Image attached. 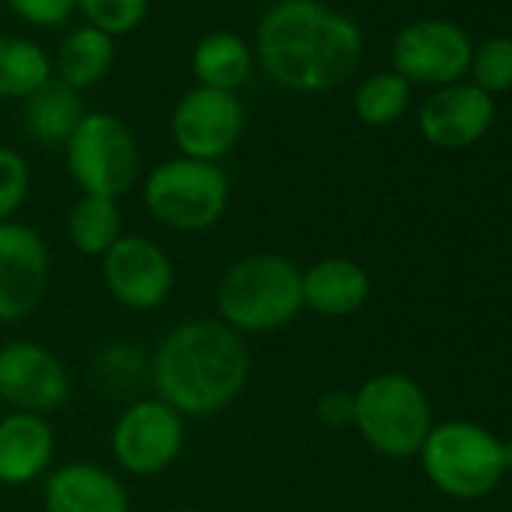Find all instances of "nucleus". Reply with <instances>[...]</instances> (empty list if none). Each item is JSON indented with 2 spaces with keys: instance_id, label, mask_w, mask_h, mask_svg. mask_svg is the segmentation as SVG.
<instances>
[{
  "instance_id": "nucleus-1",
  "label": "nucleus",
  "mask_w": 512,
  "mask_h": 512,
  "mask_svg": "<svg viewBox=\"0 0 512 512\" xmlns=\"http://www.w3.org/2000/svg\"><path fill=\"white\" fill-rule=\"evenodd\" d=\"M256 70L293 94L344 85L365 55L362 28L323 0H278L253 34Z\"/></svg>"
},
{
  "instance_id": "nucleus-2",
  "label": "nucleus",
  "mask_w": 512,
  "mask_h": 512,
  "mask_svg": "<svg viewBox=\"0 0 512 512\" xmlns=\"http://www.w3.org/2000/svg\"><path fill=\"white\" fill-rule=\"evenodd\" d=\"M253 356L235 329L217 317L172 326L151 353V386L184 419L223 413L247 389Z\"/></svg>"
},
{
  "instance_id": "nucleus-3",
  "label": "nucleus",
  "mask_w": 512,
  "mask_h": 512,
  "mask_svg": "<svg viewBox=\"0 0 512 512\" xmlns=\"http://www.w3.org/2000/svg\"><path fill=\"white\" fill-rule=\"evenodd\" d=\"M214 308L238 335L278 332L305 311L302 269L284 253H247L220 275Z\"/></svg>"
},
{
  "instance_id": "nucleus-4",
  "label": "nucleus",
  "mask_w": 512,
  "mask_h": 512,
  "mask_svg": "<svg viewBox=\"0 0 512 512\" xmlns=\"http://www.w3.org/2000/svg\"><path fill=\"white\" fill-rule=\"evenodd\" d=\"M353 428L383 458L419 455L434 428V413L425 389L407 374H374L356 392Z\"/></svg>"
},
{
  "instance_id": "nucleus-5",
  "label": "nucleus",
  "mask_w": 512,
  "mask_h": 512,
  "mask_svg": "<svg viewBox=\"0 0 512 512\" xmlns=\"http://www.w3.org/2000/svg\"><path fill=\"white\" fill-rule=\"evenodd\" d=\"M229 178L220 163L172 157L157 163L142 181L148 214L175 232H205L217 226L229 208Z\"/></svg>"
},
{
  "instance_id": "nucleus-6",
  "label": "nucleus",
  "mask_w": 512,
  "mask_h": 512,
  "mask_svg": "<svg viewBox=\"0 0 512 512\" xmlns=\"http://www.w3.org/2000/svg\"><path fill=\"white\" fill-rule=\"evenodd\" d=\"M419 458L428 482L455 500H479L506 476L500 440L488 428L467 419L434 425L419 449Z\"/></svg>"
},
{
  "instance_id": "nucleus-7",
  "label": "nucleus",
  "mask_w": 512,
  "mask_h": 512,
  "mask_svg": "<svg viewBox=\"0 0 512 512\" xmlns=\"http://www.w3.org/2000/svg\"><path fill=\"white\" fill-rule=\"evenodd\" d=\"M64 163L82 193L118 199L139 181V139L115 112H85L64 145Z\"/></svg>"
},
{
  "instance_id": "nucleus-8",
  "label": "nucleus",
  "mask_w": 512,
  "mask_h": 512,
  "mask_svg": "<svg viewBox=\"0 0 512 512\" xmlns=\"http://www.w3.org/2000/svg\"><path fill=\"white\" fill-rule=\"evenodd\" d=\"M187 425L178 410L166 401L136 398L115 419L109 434V449L115 464L130 476H160L184 452Z\"/></svg>"
},
{
  "instance_id": "nucleus-9",
  "label": "nucleus",
  "mask_w": 512,
  "mask_h": 512,
  "mask_svg": "<svg viewBox=\"0 0 512 512\" xmlns=\"http://www.w3.org/2000/svg\"><path fill=\"white\" fill-rule=\"evenodd\" d=\"M247 130V109L238 94L193 85L184 91L169 115V136L178 157L220 163L229 157Z\"/></svg>"
},
{
  "instance_id": "nucleus-10",
  "label": "nucleus",
  "mask_w": 512,
  "mask_h": 512,
  "mask_svg": "<svg viewBox=\"0 0 512 512\" xmlns=\"http://www.w3.org/2000/svg\"><path fill=\"white\" fill-rule=\"evenodd\" d=\"M52 287V250L19 220L0 223V323L16 326L37 314Z\"/></svg>"
},
{
  "instance_id": "nucleus-11",
  "label": "nucleus",
  "mask_w": 512,
  "mask_h": 512,
  "mask_svg": "<svg viewBox=\"0 0 512 512\" xmlns=\"http://www.w3.org/2000/svg\"><path fill=\"white\" fill-rule=\"evenodd\" d=\"M106 293L127 311H157L175 290V263L163 244L124 232L103 256Z\"/></svg>"
},
{
  "instance_id": "nucleus-12",
  "label": "nucleus",
  "mask_w": 512,
  "mask_h": 512,
  "mask_svg": "<svg viewBox=\"0 0 512 512\" xmlns=\"http://www.w3.org/2000/svg\"><path fill=\"white\" fill-rule=\"evenodd\" d=\"M473 61V43L467 34L443 19H422L401 28L392 43L395 73L410 85H455Z\"/></svg>"
},
{
  "instance_id": "nucleus-13",
  "label": "nucleus",
  "mask_w": 512,
  "mask_h": 512,
  "mask_svg": "<svg viewBox=\"0 0 512 512\" xmlns=\"http://www.w3.org/2000/svg\"><path fill=\"white\" fill-rule=\"evenodd\" d=\"M0 401L7 410L49 416L70 401V374L46 344L10 341L0 347Z\"/></svg>"
},
{
  "instance_id": "nucleus-14",
  "label": "nucleus",
  "mask_w": 512,
  "mask_h": 512,
  "mask_svg": "<svg viewBox=\"0 0 512 512\" xmlns=\"http://www.w3.org/2000/svg\"><path fill=\"white\" fill-rule=\"evenodd\" d=\"M494 124V100L476 85H446L437 88L422 112L419 130L428 145L458 151L479 142Z\"/></svg>"
},
{
  "instance_id": "nucleus-15",
  "label": "nucleus",
  "mask_w": 512,
  "mask_h": 512,
  "mask_svg": "<svg viewBox=\"0 0 512 512\" xmlns=\"http://www.w3.org/2000/svg\"><path fill=\"white\" fill-rule=\"evenodd\" d=\"M43 509L46 512H130V494L112 470L94 461H70L46 473Z\"/></svg>"
},
{
  "instance_id": "nucleus-16",
  "label": "nucleus",
  "mask_w": 512,
  "mask_h": 512,
  "mask_svg": "<svg viewBox=\"0 0 512 512\" xmlns=\"http://www.w3.org/2000/svg\"><path fill=\"white\" fill-rule=\"evenodd\" d=\"M55 428L49 416L7 410L0 419V485H28L43 479L55 461Z\"/></svg>"
},
{
  "instance_id": "nucleus-17",
  "label": "nucleus",
  "mask_w": 512,
  "mask_h": 512,
  "mask_svg": "<svg viewBox=\"0 0 512 512\" xmlns=\"http://www.w3.org/2000/svg\"><path fill=\"white\" fill-rule=\"evenodd\" d=\"M371 296L368 272L347 256H326L302 272V305L326 320H344L365 308Z\"/></svg>"
},
{
  "instance_id": "nucleus-18",
  "label": "nucleus",
  "mask_w": 512,
  "mask_h": 512,
  "mask_svg": "<svg viewBox=\"0 0 512 512\" xmlns=\"http://www.w3.org/2000/svg\"><path fill=\"white\" fill-rule=\"evenodd\" d=\"M256 70L253 43H247L235 31H211L205 34L190 55V73L196 85L238 94Z\"/></svg>"
},
{
  "instance_id": "nucleus-19",
  "label": "nucleus",
  "mask_w": 512,
  "mask_h": 512,
  "mask_svg": "<svg viewBox=\"0 0 512 512\" xmlns=\"http://www.w3.org/2000/svg\"><path fill=\"white\" fill-rule=\"evenodd\" d=\"M115 40L91 25H76L70 28L61 43L58 52L52 58L55 64V79L64 82L67 88L85 94L91 88H97L115 67Z\"/></svg>"
},
{
  "instance_id": "nucleus-20",
  "label": "nucleus",
  "mask_w": 512,
  "mask_h": 512,
  "mask_svg": "<svg viewBox=\"0 0 512 512\" xmlns=\"http://www.w3.org/2000/svg\"><path fill=\"white\" fill-rule=\"evenodd\" d=\"M85 118L82 94L52 79L28 100H22V124L28 136L46 148H64L79 121Z\"/></svg>"
},
{
  "instance_id": "nucleus-21",
  "label": "nucleus",
  "mask_w": 512,
  "mask_h": 512,
  "mask_svg": "<svg viewBox=\"0 0 512 512\" xmlns=\"http://www.w3.org/2000/svg\"><path fill=\"white\" fill-rule=\"evenodd\" d=\"M55 79L46 46L22 34H0V100H28Z\"/></svg>"
},
{
  "instance_id": "nucleus-22",
  "label": "nucleus",
  "mask_w": 512,
  "mask_h": 512,
  "mask_svg": "<svg viewBox=\"0 0 512 512\" xmlns=\"http://www.w3.org/2000/svg\"><path fill=\"white\" fill-rule=\"evenodd\" d=\"M124 235V214L118 199L82 193L67 214V238L82 256H103Z\"/></svg>"
},
{
  "instance_id": "nucleus-23",
  "label": "nucleus",
  "mask_w": 512,
  "mask_h": 512,
  "mask_svg": "<svg viewBox=\"0 0 512 512\" xmlns=\"http://www.w3.org/2000/svg\"><path fill=\"white\" fill-rule=\"evenodd\" d=\"M410 94V82H404L395 70L374 73L365 82H359L353 94V112L368 127H389L410 109Z\"/></svg>"
},
{
  "instance_id": "nucleus-24",
  "label": "nucleus",
  "mask_w": 512,
  "mask_h": 512,
  "mask_svg": "<svg viewBox=\"0 0 512 512\" xmlns=\"http://www.w3.org/2000/svg\"><path fill=\"white\" fill-rule=\"evenodd\" d=\"M97 377L115 395H130L151 383V356L136 341H109L97 353Z\"/></svg>"
},
{
  "instance_id": "nucleus-25",
  "label": "nucleus",
  "mask_w": 512,
  "mask_h": 512,
  "mask_svg": "<svg viewBox=\"0 0 512 512\" xmlns=\"http://www.w3.org/2000/svg\"><path fill=\"white\" fill-rule=\"evenodd\" d=\"M151 0H76V13L85 25L109 34L112 40L133 34L148 19Z\"/></svg>"
},
{
  "instance_id": "nucleus-26",
  "label": "nucleus",
  "mask_w": 512,
  "mask_h": 512,
  "mask_svg": "<svg viewBox=\"0 0 512 512\" xmlns=\"http://www.w3.org/2000/svg\"><path fill=\"white\" fill-rule=\"evenodd\" d=\"M473 85L485 94H503L512 88V37L485 40L470 61Z\"/></svg>"
},
{
  "instance_id": "nucleus-27",
  "label": "nucleus",
  "mask_w": 512,
  "mask_h": 512,
  "mask_svg": "<svg viewBox=\"0 0 512 512\" xmlns=\"http://www.w3.org/2000/svg\"><path fill=\"white\" fill-rule=\"evenodd\" d=\"M31 196V163L22 151L0 145V223L13 220Z\"/></svg>"
},
{
  "instance_id": "nucleus-28",
  "label": "nucleus",
  "mask_w": 512,
  "mask_h": 512,
  "mask_svg": "<svg viewBox=\"0 0 512 512\" xmlns=\"http://www.w3.org/2000/svg\"><path fill=\"white\" fill-rule=\"evenodd\" d=\"M4 7L37 31H58L76 16V0H4Z\"/></svg>"
},
{
  "instance_id": "nucleus-29",
  "label": "nucleus",
  "mask_w": 512,
  "mask_h": 512,
  "mask_svg": "<svg viewBox=\"0 0 512 512\" xmlns=\"http://www.w3.org/2000/svg\"><path fill=\"white\" fill-rule=\"evenodd\" d=\"M314 413L326 428H350L356 419V395L350 389H326L317 398Z\"/></svg>"
},
{
  "instance_id": "nucleus-30",
  "label": "nucleus",
  "mask_w": 512,
  "mask_h": 512,
  "mask_svg": "<svg viewBox=\"0 0 512 512\" xmlns=\"http://www.w3.org/2000/svg\"><path fill=\"white\" fill-rule=\"evenodd\" d=\"M500 455H503V470L512 473V437L509 440H500Z\"/></svg>"
},
{
  "instance_id": "nucleus-31",
  "label": "nucleus",
  "mask_w": 512,
  "mask_h": 512,
  "mask_svg": "<svg viewBox=\"0 0 512 512\" xmlns=\"http://www.w3.org/2000/svg\"><path fill=\"white\" fill-rule=\"evenodd\" d=\"M4 416H7V404H4V401H0V419H4Z\"/></svg>"
},
{
  "instance_id": "nucleus-32",
  "label": "nucleus",
  "mask_w": 512,
  "mask_h": 512,
  "mask_svg": "<svg viewBox=\"0 0 512 512\" xmlns=\"http://www.w3.org/2000/svg\"><path fill=\"white\" fill-rule=\"evenodd\" d=\"M169 512H199V509H169Z\"/></svg>"
}]
</instances>
